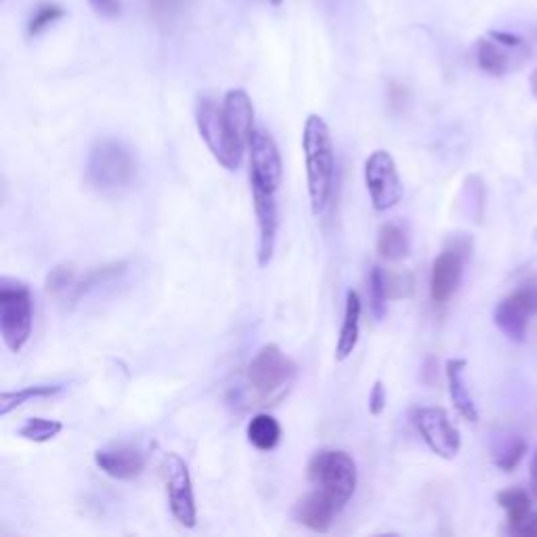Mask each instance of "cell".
Returning <instances> with one entry per match:
<instances>
[{
    "instance_id": "1",
    "label": "cell",
    "mask_w": 537,
    "mask_h": 537,
    "mask_svg": "<svg viewBox=\"0 0 537 537\" xmlns=\"http://www.w3.org/2000/svg\"><path fill=\"white\" fill-rule=\"evenodd\" d=\"M303 152L307 166V185H309V200L311 210L319 219L326 212L332 189H334V173H336V156H334V141L328 122L311 114L303 128Z\"/></svg>"
},
{
    "instance_id": "14",
    "label": "cell",
    "mask_w": 537,
    "mask_h": 537,
    "mask_svg": "<svg viewBox=\"0 0 537 537\" xmlns=\"http://www.w3.org/2000/svg\"><path fill=\"white\" fill-rule=\"evenodd\" d=\"M223 120L231 143L238 149H248L254 133V105L244 89H231L223 99Z\"/></svg>"
},
{
    "instance_id": "33",
    "label": "cell",
    "mask_w": 537,
    "mask_h": 537,
    "mask_svg": "<svg viewBox=\"0 0 537 537\" xmlns=\"http://www.w3.org/2000/svg\"><path fill=\"white\" fill-rule=\"evenodd\" d=\"M491 38L498 40L500 45H504L506 49H512V51L527 49V42L521 36H517V34H510V32H491Z\"/></svg>"
},
{
    "instance_id": "35",
    "label": "cell",
    "mask_w": 537,
    "mask_h": 537,
    "mask_svg": "<svg viewBox=\"0 0 537 537\" xmlns=\"http://www.w3.org/2000/svg\"><path fill=\"white\" fill-rule=\"evenodd\" d=\"M529 84H531V93H533V97L537 99V68L533 70V74H531V80H529Z\"/></svg>"
},
{
    "instance_id": "25",
    "label": "cell",
    "mask_w": 537,
    "mask_h": 537,
    "mask_svg": "<svg viewBox=\"0 0 537 537\" xmlns=\"http://www.w3.org/2000/svg\"><path fill=\"white\" fill-rule=\"evenodd\" d=\"M525 454H527V441L523 437H519V435H510V437H506L504 441L498 443L496 456H493V460H496V466L500 470L512 472L514 468L521 464Z\"/></svg>"
},
{
    "instance_id": "30",
    "label": "cell",
    "mask_w": 537,
    "mask_h": 537,
    "mask_svg": "<svg viewBox=\"0 0 537 537\" xmlns=\"http://www.w3.org/2000/svg\"><path fill=\"white\" fill-rule=\"evenodd\" d=\"M189 5V0H147L149 13L154 15L158 24H170L177 19Z\"/></svg>"
},
{
    "instance_id": "16",
    "label": "cell",
    "mask_w": 537,
    "mask_h": 537,
    "mask_svg": "<svg viewBox=\"0 0 537 537\" xmlns=\"http://www.w3.org/2000/svg\"><path fill=\"white\" fill-rule=\"evenodd\" d=\"M45 290L57 303L74 305L84 294L91 292L87 271L80 273L72 263H61L49 271Z\"/></svg>"
},
{
    "instance_id": "28",
    "label": "cell",
    "mask_w": 537,
    "mask_h": 537,
    "mask_svg": "<svg viewBox=\"0 0 537 537\" xmlns=\"http://www.w3.org/2000/svg\"><path fill=\"white\" fill-rule=\"evenodd\" d=\"M368 290H370V307H372V313L380 321L386 315V303H389V292H386L384 269L372 267L370 277H368Z\"/></svg>"
},
{
    "instance_id": "34",
    "label": "cell",
    "mask_w": 537,
    "mask_h": 537,
    "mask_svg": "<svg viewBox=\"0 0 537 537\" xmlns=\"http://www.w3.org/2000/svg\"><path fill=\"white\" fill-rule=\"evenodd\" d=\"M531 485L537 491V451H535V456L531 460Z\"/></svg>"
},
{
    "instance_id": "20",
    "label": "cell",
    "mask_w": 537,
    "mask_h": 537,
    "mask_svg": "<svg viewBox=\"0 0 537 537\" xmlns=\"http://www.w3.org/2000/svg\"><path fill=\"white\" fill-rule=\"evenodd\" d=\"M496 500H498L500 508L506 510L510 533L519 535L523 525L533 517L529 493L525 489H521V487H508V489H502L498 493Z\"/></svg>"
},
{
    "instance_id": "12",
    "label": "cell",
    "mask_w": 537,
    "mask_h": 537,
    "mask_svg": "<svg viewBox=\"0 0 537 537\" xmlns=\"http://www.w3.org/2000/svg\"><path fill=\"white\" fill-rule=\"evenodd\" d=\"M537 315V284H523L500 300L493 311L496 326L514 342H523L529 321Z\"/></svg>"
},
{
    "instance_id": "4",
    "label": "cell",
    "mask_w": 537,
    "mask_h": 537,
    "mask_svg": "<svg viewBox=\"0 0 537 537\" xmlns=\"http://www.w3.org/2000/svg\"><path fill=\"white\" fill-rule=\"evenodd\" d=\"M307 477L313 489L345 508L357 489V464L342 449H319L307 464Z\"/></svg>"
},
{
    "instance_id": "9",
    "label": "cell",
    "mask_w": 537,
    "mask_h": 537,
    "mask_svg": "<svg viewBox=\"0 0 537 537\" xmlns=\"http://www.w3.org/2000/svg\"><path fill=\"white\" fill-rule=\"evenodd\" d=\"M472 250V240L462 235V238L451 240L449 246L437 256L431 271V298L433 303L443 305L454 296L462 284L464 265Z\"/></svg>"
},
{
    "instance_id": "11",
    "label": "cell",
    "mask_w": 537,
    "mask_h": 537,
    "mask_svg": "<svg viewBox=\"0 0 537 537\" xmlns=\"http://www.w3.org/2000/svg\"><path fill=\"white\" fill-rule=\"evenodd\" d=\"M412 422L433 454L445 460H454L458 456L462 445L460 433L441 407H416L412 412Z\"/></svg>"
},
{
    "instance_id": "19",
    "label": "cell",
    "mask_w": 537,
    "mask_h": 537,
    "mask_svg": "<svg viewBox=\"0 0 537 537\" xmlns=\"http://www.w3.org/2000/svg\"><path fill=\"white\" fill-rule=\"evenodd\" d=\"M359 321H361V298L355 290L347 292V305H345V319H342L340 336L336 342V359L345 361L353 355L357 342H359Z\"/></svg>"
},
{
    "instance_id": "29",
    "label": "cell",
    "mask_w": 537,
    "mask_h": 537,
    "mask_svg": "<svg viewBox=\"0 0 537 537\" xmlns=\"http://www.w3.org/2000/svg\"><path fill=\"white\" fill-rule=\"evenodd\" d=\"M384 279H386V292H389V300L410 298L414 294L416 282L410 271H384Z\"/></svg>"
},
{
    "instance_id": "3",
    "label": "cell",
    "mask_w": 537,
    "mask_h": 537,
    "mask_svg": "<svg viewBox=\"0 0 537 537\" xmlns=\"http://www.w3.org/2000/svg\"><path fill=\"white\" fill-rule=\"evenodd\" d=\"M296 363L277 345H265L250 359L246 384L259 405H273L284 399L296 382Z\"/></svg>"
},
{
    "instance_id": "23",
    "label": "cell",
    "mask_w": 537,
    "mask_h": 537,
    "mask_svg": "<svg viewBox=\"0 0 537 537\" xmlns=\"http://www.w3.org/2000/svg\"><path fill=\"white\" fill-rule=\"evenodd\" d=\"M376 252L386 261L405 259L407 252H410V240H407V233L395 223L382 225L376 238Z\"/></svg>"
},
{
    "instance_id": "27",
    "label": "cell",
    "mask_w": 537,
    "mask_h": 537,
    "mask_svg": "<svg viewBox=\"0 0 537 537\" xmlns=\"http://www.w3.org/2000/svg\"><path fill=\"white\" fill-rule=\"evenodd\" d=\"M63 15H66V11H63L61 5H55V3H42V5H38L34 9L30 21H28V36L42 34L47 28L55 26Z\"/></svg>"
},
{
    "instance_id": "17",
    "label": "cell",
    "mask_w": 537,
    "mask_h": 537,
    "mask_svg": "<svg viewBox=\"0 0 537 537\" xmlns=\"http://www.w3.org/2000/svg\"><path fill=\"white\" fill-rule=\"evenodd\" d=\"M340 510L342 508L332 498H328L326 493L313 489L296 504V521L311 531L326 533Z\"/></svg>"
},
{
    "instance_id": "21",
    "label": "cell",
    "mask_w": 537,
    "mask_h": 537,
    "mask_svg": "<svg viewBox=\"0 0 537 537\" xmlns=\"http://www.w3.org/2000/svg\"><path fill=\"white\" fill-rule=\"evenodd\" d=\"M248 441L259 451H273L282 441V426L271 414H256L246 426Z\"/></svg>"
},
{
    "instance_id": "36",
    "label": "cell",
    "mask_w": 537,
    "mask_h": 537,
    "mask_svg": "<svg viewBox=\"0 0 537 537\" xmlns=\"http://www.w3.org/2000/svg\"><path fill=\"white\" fill-rule=\"evenodd\" d=\"M269 3H271L273 7H282V5H284V0H269Z\"/></svg>"
},
{
    "instance_id": "13",
    "label": "cell",
    "mask_w": 537,
    "mask_h": 537,
    "mask_svg": "<svg viewBox=\"0 0 537 537\" xmlns=\"http://www.w3.org/2000/svg\"><path fill=\"white\" fill-rule=\"evenodd\" d=\"M252 204L259 225V265L267 267L273 259L277 231H279V210H277V193L252 187Z\"/></svg>"
},
{
    "instance_id": "10",
    "label": "cell",
    "mask_w": 537,
    "mask_h": 537,
    "mask_svg": "<svg viewBox=\"0 0 537 537\" xmlns=\"http://www.w3.org/2000/svg\"><path fill=\"white\" fill-rule=\"evenodd\" d=\"M250 154V187H261L277 193L284 179L282 154L275 139L265 128H254L248 143Z\"/></svg>"
},
{
    "instance_id": "32",
    "label": "cell",
    "mask_w": 537,
    "mask_h": 537,
    "mask_svg": "<svg viewBox=\"0 0 537 537\" xmlns=\"http://www.w3.org/2000/svg\"><path fill=\"white\" fill-rule=\"evenodd\" d=\"M384 410H386V391H384V384L376 380L370 393V414L380 416Z\"/></svg>"
},
{
    "instance_id": "5",
    "label": "cell",
    "mask_w": 537,
    "mask_h": 537,
    "mask_svg": "<svg viewBox=\"0 0 537 537\" xmlns=\"http://www.w3.org/2000/svg\"><path fill=\"white\" fill-rule=\"evenodd\" d=\"M34 326L32 292L24 282H0V336L11 353H21L28 345Z\"/></svg>"
},
{
    "instance_id": "24",
    "label": "cell",
    "mask_w": 537,
    "mask_h": 537,
    "mask_svg": "<svg viewBox=\"0 0 537 537\" xmlns=\"http://www.w3.org/2000/svg\"><path fill=\"white\" fill-rule=\"evenodd\" d=\"M63 391V384H32L26 386V389L19 391H5L0 395V416H9L17 407L26 405L34 399H45V397H53L57 393Z\"/></svg>"
},
{
    "instance_id": "7",
    "label": "cell",
    "mask_w": 537,
    "mask_h": 537,
    "mask_svg": "<svg viewBox=\"0 0 537 537\" xmlns=\"http://www.w3.org/2000/svg\"><path fill=\"white\" fill-rule=\"evenodd\" d=\"M363 179L365 187H368L374 210L378 212L391 210L401 202L403 183L399 177L397 164L389 152L376 149V152L370 154V158L365 160Z\"/></svg>"
},
{
    "instance_id": "22",
    "label": "cell",
    "mask_w": 537,
    "mask_h": 537,
    "mask_svg": "<svg viewBox=\"0 0 537 537\" xmlns=\"http://www.w3.org/2000/svg\"><path fill=\"white\" fill-rule=\"evenodd\" d=\"M477 63L485 74L500 78L510 70V55L504 45L489 36L477 42Z\"/></svg>"
},
{
    "instance_id": "26",
    "label": "cell",
    "mask_w": 537,
    "mask_h": 537,
    "mask_svg": "<svg viewBox=\"0 0 537 537\" xmlns=\"http://www.w3.org/2000/svg\"><path fill=\"white\" fill-rule=\"evenodd\" d=\"M63 431V424L59 420H47V418H30L24 426L19 428L17 435L26 441L34 443H47L55 439Z\"/></svg>"
},
{
    "instance_id": "15",
    "label": "cell",
    "mask_w": 537,
    "mask_h": 537,
    "mask_svg": "<svg viewBox=\"0 0 537 537\" xmlns=\"http://www.w3.org/2000/svg\"><path fill=\"white\" fill-rule=\"evenodd\" d=\"M95 464L107 477L133 481L145 470V456L133 445H112L95 451Z\"/></svg>"
},
{
    "instance_id": "2",
    "label": "cell",
    "mask_w": 537,
    "mask_h": 537,
    "mask_svg": "<svg viewBox=\"0 0 537 537\" xmlns=\"http://www.w3.org/2000/svg\"><path fill=\"white\" fill-rule=\"evenodd\" d=\"M137 162L124 143L112 137H101L93 143L87 160V185L101 196L114 198L133 185Z\"/></svg>"
},
{
    "instance_id": "8",
    "label": "cell",
    "mask_w": 537,
    "mask_h": 537,
    "mask_svg": "<svg viewBox=\"0 0 537 537\" xmlns=\"http://www.w3.org/2000/svg\"><path fill=\"white\" fill-rule=\"evenodd\" d=\"M162 468H164L170 512H173V517L177 519L179 525L193 529L198 523V508H196V496H193V483L187 462L179 454L168 451V454H164Z\"/></svg>"
},
{
    "instance_id": "31",
    "label": "cell",
    "mask_w": 537,
    "mask_h": 537,
    "mask_svg": "<svg viewBox=\"0 0 537 537\" xmlns=\"http://www.w3.org/2000/svg\"><path fill=\"white\" fill-rule=\"evenodd\" d=\"M89 5L99 17L107 19H114L122 13V0H89Z\"/></svg>"
},
{
    "instance_id": "6",
    "label": "cell",
    "mask_w": 537,
    "mask_h": 537,
    "mask_svg": "<svg viewBox=\"0 0 537 537\" xmlns=\"http://www.w3.org/2000/svg\"><path fill=\"white\" fill-rule=\"evenodd\" d=\"M196 124L214 160L227 170H238L244 152L235 147L227 135L223 120V105H217L208 97H200L196 107Z\"/></svg>"
},
{
    "instance_id": "18",
    "label": "cell",
    "mask_w": 537,
    "mask_h": 537,
    "mask_svg": "<svg viewBox=\"0 0 537 537\" xmlns=\"http://www.w3.org/2000/svg\"><path fill=\"white\" fill-rule=\"evenodd\" d=\"M445 376H447V386H449V397L454 403L456 412L470 424H475L479 420V412L475 399H472L468 384H466V361L464 359H449L445 363Z\"/></svg>"
}]
</instances>
